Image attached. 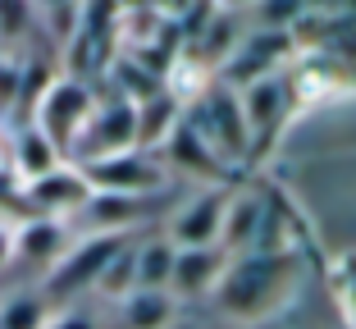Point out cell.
Listing matches in <instances>:
<instances>
[{"label":"cell","mask_w":356,"mask_h":329,"mask_svg":"<svg viewBox=\"0 0 356 329\" xmlns=\"http://www.w3.org/2000/svg\"><path fill=\"white\" fill-rule=\"evenodd\" d=\"M83 179L92 192H119V197H151L165 188V160L147 151H124V156H105L96 165H83Z\"/></svg>","instance_id":"7"},{"label":"cell","mask_w":356,"mask_h":329,"mask_svg":"<svg viewBox=\"0 0 356 329\" xmlns=\"http://www.w3.org/2000/svg\"><path fill=\"white\" fill-rule=\"evenodd\" d=\"M87 224V234H133V224L142 220V197H119V192H92L87 206L78 211Z\"/></svg>","instance_id":"15"},{"label":"cell","mask_w":356,"mask_h":329,"mask_svg":"<svg viewBox=\"0 0 356 329\" xmlns=\"http://www.w3.org/2000/svg\"><path fill=\"white\" fill-rule=\"evenodd\" d=\"M87 197H92V188H87L78 165H60V170L42 174V179L23 183V202L32 206V215H46V220H69V215H78L87 206Z\"/></svg>","instance_id":"10"},{"label":"cell","mask_w":356,"mask_h":329,"mask_svg":"<svg viewBox=\"0 0 356 329\" xmlns=\"http://www.w3.org/2000/svg\"><path fill=\"white\" fill-rule=\"evenodd\" d=\"M183 119L206 138V147L220 156L224 170L252 156V133H247V119H242L238 92H229L224 83H206L192 101H183Z\"/></svg>","instance_id":"2"},{"label":"cell","mask_w":356,"mask_h":329,"mask_svg":"<svg viewBox=\"0 0 356 329\" xmlns=\"http://www.w3.org/2000/svg\"><path fill=\"white\" fill-rule=\"evenodd\" d=\"M14 261V229L10 224H0V270Z\"/></svg>","instance_id":"28"},{"label":"cell","mask_w":356,"mask_h":329,"mask_svg":"<svg viewBox=\"0 0 356 329\" xmlns=\"http://www.w3.org/2000/svg\"><path fill=\"white\" fill-rule=\"evenodd\" d=\"M10 165H14V174H19L23 183H32V179H42V174H51V170H60L64 165V156L51 147V142L37 133L32 124H23L19 133H14V147H10Z\"/></svg>","instance_id":"17"},{"label":"cell","mask_w":356,"mask_h":329,"mask_svg":"<svg viewBox=\"0 0 356 329\" xmlns=\"http://www.w3.org/2000/svg\"><path fill=\"white\" fill-rule=\"evenodd\" d=\"M178 124H183V96H174L165 87V92H156L151 101L137 106V151H147V156L165 151Z\"/></svg>","instance_id":"14"},{"label":"cell","mask_w":356,"mask_h":329,"mask_svg":"<svg viewBox=\"0 0 356 329\" xmlns=\"http://www.w3.org/2000/svg\"><path fill=\"white\" fill-rule=\"evenodd\" d=\"M165 165H174V170H188V174H201V179H220V174H224L220 156L206 147V138H201L188 119H183V124L174 128V138L165 142Z\"/></svg>","instance_id":"16"},{"label":"cell","mask_w":356,"mask_h":329,"mask_svg":"<svg viewBox=\"0 0 356 329\" xmlns=\"http://www.w3.org/2000/svg\"><path fill=\"white\" fill-rule=\"evenodd\" d=\"M19 87H23V64L5 55L0 60V115H19Z\"/></svg>","instance_id":"26"},{"label":"cell","mask_w":356,"mask_h":329,"mask_svg":"<svg viewBox=\"0 0 356 329\" xmlns=\"http://www.w3.org/2000/svg\"><path fill=\"white\" fill-rule=\"evenodd\" d=\"M261 215H265V197H256V192H229L224 224H220V252L224 256L252 252L256 234H261Z\"/></svg>","instance_id":"13"},{"label":"cell","mask_w":356,"mask_h":329,"mask_svg":"<svg viewBox=\"0 0 356 329\" xmlns=\"http://www.w3.org/2000/svg\"><path fill=\"white\" fill-rule=\"evenodd\" d=\"M124 151H137V106L124 101V96H105L96 101L92 115H87L83 133L74 138L64 165H96L105 156H124Z\"/></svg>","instance_id":"4"},{"label":"cell","mask_w":356,"mask_h":329,"mask_svg":"<svg viewBox=\"0 0 356 329\" xmlns=\"http://www.w3.org/2000/svg\"><path fill=\"white\" fill-rule=\"evenodd\" d=\"M37 23V5L32 0H0V51H10L14 42H23Z\"/></svg>","instance_id":"23"},{"label":"cell","mask_w":356,"mask_h":329,"mask_svg":"<svg viewBox=\"0 0 356 329\" xmlns=\"http://www.w3.org/2000/svg\"><path fill=\"white\" fill-rule=\"evenodd\" d=\"M133 288H137V243L128 238V243L115 252V261L101 270V279H96V293H101V298H110V302H124Z\"/></svg>","instance_id":"20"},{"label":"cell","mask_w":356,"mask_h":329,"mask_svg":"<svg viewBox=\"0 0 356 329\" xmlns=\"http://www.w3.org/2000/svg\"><path fill=\"white\" fill-rule=\"evenodd\" d=\"M178 316V302L169 293H156V288H133L124 302H119V320L124 329H169Z\"/></svg>","instance_id":"18"},{"label":"cell","mask_w":356,"mask_h":329,"mask_svg":"<svg viewBox=\"0 0 356 329\" xmlns=\"http://www.w3.org/2000/svg\"><path fill=\"white\" fill-rule=\"evenodd\" d=\"M293 51H297V46H293V37H288V32H265V28L242 32L238 51H233L229 64L215 74V83H224L229 92H242V87L256 83V78L279 74V64L288 60Z\"/></svg>","instance_id":"8"},{"label":"cell","mask_w":356,"mask_h":329,"mask_svg":"<svg viewBox=\"0 0 356 329\" xmlns=\"http://www.w3.org/2000/svg\"><path fill=\"white\" fill-rule=\"evenodd\" d=\"M5 55H10V51H0V60H5Z\"/></svg>","instance_id":"31"},{"label":"cell","mask_w":356,"mask_h":329,"mask_svg":"<svg viewBox=\"0 0 356 329\" xmlns=\"http://www.w3.org/2000/svg\"><path fill=\"white\" fill-rule=\"evenodd\" d=\"M46 329H96V320L87 311H60V316L46 320Z\"/></svg>","instance_id":"27"},{"label":"cell","mask_w":356,"mask_h":329,"mask_svg":"<svg viewBox=\"0 0 356 329\" xmlns=\"http://www.w3.org/2000/svg\"><path fill=\"white\" fill-rule=\"evenodd\" d=\"M215 5H220V10H229V14H238V10H252L256 0H215Z\"/></svg>","instance_id":"29"},{"label":"cell","mask_w":356,"mask_h":329,"mask_svg":"<svg viewBox=\"0 0 356 329\" xmlns=\"http://www.w3.org/2000/svg\"><path fill=\"white\" fill-rule=\"evenodd\" d=\"M229 192L224 183H210L201 188L197 197L178 206L169 215V229L165 238L178 247V252H197V247H220V224H224V206H229Z\"/></svg>","instance_id":"6"},{"label":"cell","mask_w":356,"mask_h":329,"mask_svg":"<svg viewBox=\"0 0 356 329\" xmlns=\"http://www.w3.org/2000/svg\"><path fill=\"white\" fill-rule=\"evenodd\" d=\"M174 256H178V247L169 243L165 234L147 238V243H137V288H156V293H169Z\"/></svg>","instance_id":"19"},{"label":"cell","mask_w":356,"mask_h":329,"mask_svg":"<svg viewBox=\"0 0 356 329\" xmlns=\"http://www.w3.org/2000/svg\"><path fill=\"white\" fill-rule=\"evenodd\" d=\"M329 288H334V302H338V316H343V325L356 329V252H347L343 261L334 266Z\"/></svg>","instance_id":"22"},{"label":"cell","mask_w":356,"mask_h":329,"mask_svg":"<svg viewBox=\"0 0 356 329\" xmlns=\"http://www.w3.org/2000/svg\"><path fill=\"white\" fill-rule=\"evenodd\" d=\"M133 234H83L78 243H69V252L42 275V302H74L83 293H92L101 270L115 261V252L128 243Z\"/></svg>","instance_id":"3"},{"label":"cell","mask_w":356,"mask_h":329,"mask_svg":"<svg viewBox=\"0 0 356 329\" xmlns=\"http://www.w3.org/2000/svg\"><path fill=\"white\" fill-rule=\"evenodd\" d=\"M293 288H297L293 252H242V256H229V266H224L210 298L238 325H261L293 298Z\"/></svg>","instance_id":"1"},{"label":"cell","mask_w":356,"mask_h":329,"mask_svg":"<svg viewBox=\"0 0 356 329\" xmlns=\"http://www.w3.org/2000/svg\"><path fill=\"white\" fill-rule=\"evenodd\" d=\"M238 106H242V119H247V133H252V156L261 147H270L274 133L283 128L288 110H293V96H288V78L283 74H270V78H256L238 92Z\"/></svg>","instance_id":"9"},{"label":"cell","mask_w":356,"mask_h":329,"mask_svg":"<svg viewBox=\"0 0 356 329\" xmlns=\"http://www.w3.org/2000/svg\"><path fill=\"white\" fill-rule=\"evenodd\" d=\"M256 28L265 32H293L306 14V0H256Z\"/></svg>","instance_id":"24"},{"label":"cell","mask_w":356,"mask_h":329,"mask_svg":"<svg viewBox=\"0 0 356 329\" xmlns=\"http://www.w3.org/2000/svg\"><path fill=\"white\" fill-rule=\"evenodd\" d=\"M51 311H46L42 293H10L0 298V329H46Z\"/></svg>","instance_id":"21"},{"label":"cell","mask_w":356,"mask_h":329,"mask_svg":"<svg viewBox=\"0 0 356 329\" xmlns=\"http://www.w3.org/2000/svg\"><path fill=\"white\" fill-rule=\"evenodd\" d=\"M32 5H37V14H42V10H55V5H78V0H32Z\"/></svg>","instance_id":"30"},{"label":"cell","mask_w":356,"mask_h":329,"mask_svg":"<svg viewBox=\"0 0 356 329\" xmlns=\"http://www.w3.org/2000/svg\"><path fill=\"white\" fill-rule=\"evenodd\" d=\"M92 106H96V92L87 83H78V78H55L42 92L37 110H32V128H37L60 156H69V147H74V138L83 133Z\"/></svg>","instance_id":"5"},{"label":"cell","mask_w":356,"mask_h":329,"mask_svg":"<svg viewBox=\"0 0 356 329\" xmlns=\"http://www.w3.org/2000/svg\"><path fill=\"white\" fill-rule=\"evenodd\" d=\"M10 229H14V261H23V266L51 270L55 261L69 252V224L64 220L28 215L23 224H10Z\"/></svg>","instance_id":"12"},{"label":"cell","mask_w":356,"mask_h":329,"mask_svg":"<svg viewBox=\"0 0 356 329\" xmlns=\"http://www.w3.org/2000/svg\"><path fill=\"white\" fill-rule=\"evenodd\" d=\"M46 14V28H51V37L60 46H69L78 37V28H83V0L78 5H55V10H42Z\"/></svg>","instance_id":"25"},{"label":"cell","mask_w":356,"mask_h":329,"mask_svg":"<svg viewBox=\"0 0 356 329\" xmlns=\"http://www.w3.org/2000/svg\"><path fill=\"white\" fill-rule=\"evenodd\" d=\"M229 256L220 247H197V252H178L174 256V275H169V298L174 302H197L210 298L215 284H220Z\"/></svg>","instance_id":"11"}]
</instances>
